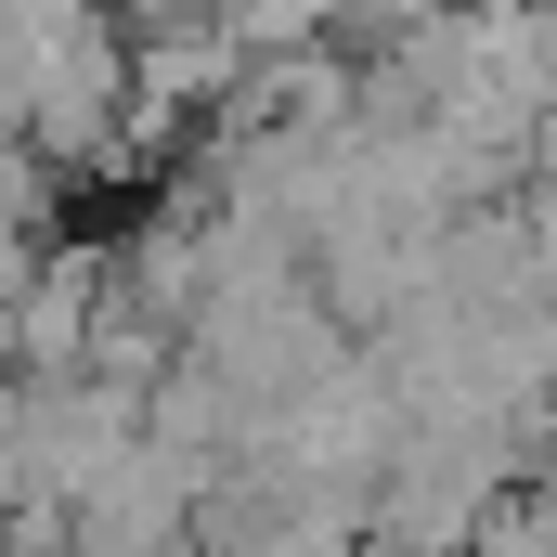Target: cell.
<instances>
[{
  "label": "cell",
  "instance_id": "1",
  "mask_svg": "<svg viewBox=\"0 0 557 557\" xmlns=\"http://www.w3.org/2000/svg\"><path fill=\"white\" fill-rule=\"evenodd\" d=\"M117 311V247H39V273L13 298V389H78Z\"/></svg>",
  "mask_w": 557,
  "mask_h": 557
},
{
  "label": "cell",
  "instance_id": "2",
  "mask_svg": "<svg viewBox=\"0 0 557 557\" xmlns=\"http://www.w3.org/2000/svg\"><path fill=\"white\" fill-rule=\"evenodd\" d=\"M532 506H545V557H557V454L532 467Z\"/></svg>",
  "mask_w": 557,
  "mask_h": 557
}]
</instances>
